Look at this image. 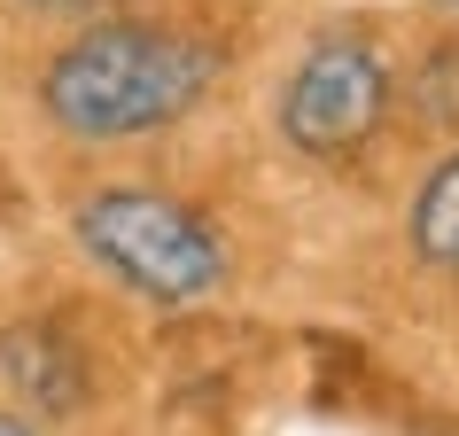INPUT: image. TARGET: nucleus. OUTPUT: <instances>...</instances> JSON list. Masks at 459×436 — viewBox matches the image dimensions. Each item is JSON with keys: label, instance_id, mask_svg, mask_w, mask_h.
<instances>
[{"label": "nucleus", "instance_id": "f257e3e1", "mask_svg": "<svg viewBox=\"0 0 459 436\" xmlns=\"http://www.w3.org/2000/svg\"><path fill=\"white\" fill-rule=\"evenodd\" d=\"M211 78H218V55L187 31L94 24L48 63L39 109L71 141H141V133H164V125L187 118L211 94Z\"/></svg>", "mask_w": 459, "mask_h": 436}, {"label": "nucleus", "instance_id": "f03ea898", "mask_svg": "<svg viewBox=\"0 0 459 436\" xmlns=\"http://www.w3.org/2000/svg\"><path fill=\"white\" fill-rule=\"evenodd\" d=\"M78 249L148 304H203L226 289V249L187 203L156 187H109L78 203Z\"/></svg>", "mask_w": 459, "mask_h": 436}, {"label": "nucleus", "instance_id": "7ed1b4c3", "mask_svg": "<svg viewBox=\"0 0 459 436\" xmlns=\"http://www.w3.org/2000/svg\"><path fill=\"white\" fill-rule=\"evenodd\" d=\"M389 109V71L382 55L351 39V31H327L304 63H296L289 94H281V133L289 148L304 156H342V148H359Z\"/></svg>", "mask_w": 459, "mask_h": 436}, {"label": "nucleus", "instance_id": "20e7f679", "mask_svg": "<svg viewBox=\"0 0 459 436\" xmlns=\"http://www.w3.org/2000/svg\"><path fill=\"white\" fill-rule=\"evenodd\" d=\"M0 366H8V382L31 397V413H71L78 405V366H71V351H55L48 336H16L0 343Z\"/></svg>", "mask_w": 459, "mask_h": 436}, {"label": "nucleus", "instance_id": "39448f33", "mask_svg": "<svg viewBox=\"0 0 459 436\" xmlns=\"http://www.w3.org/2000/svg\"><path fill=\"white\" fill-rule=\"evenodd\" d=\"M412 249L429 266H459V148L429 171V187L412 203Z\"/></svg>", "mask_w": 459, "mask_h": 436}, {"label": "nucleus", "instance_id": "423d86ee", "mask_svg": "<svg viewBox=\"0 0 459 436\" xmlns=\"http://www.w3.org/2000/svg\"><path fill=\"white\" fill-rule=\"evenodd\" d=\"M24 8H48V16H86V8H109V0H24Z\"/></svg>", "mask_w": 459, "mask_h": 436}, {"label": "nucleus", "instance_id": "0eeeda50", "mask_svg": "<svg viewBox=\"0 0 459 436\" xmlns=\"http://www.w3.org/2000/svg\"><path fill=\"white\" fill-rule=\"evenodd\" d=\"M0 436H31V421H16V413H0Z\"/></svg>", "mask_w": 459, "mask_h": 436}, {"label": "nucleus", "instance_id": "6e6552de", "mask_svg": "<svg viewBox=\"0 0 459 436\" xmlns=\"http://www.w3.org/2000/svg\"><path fill=\"white\" fill-rule=\"evenodd\" d=\"M444 8H459V0H444Z\"/></svg>", "mask_w": 459, "mask_h": 436}]
</instances>
